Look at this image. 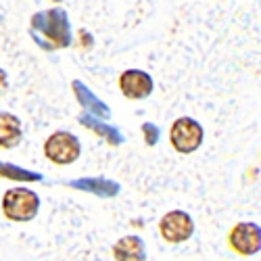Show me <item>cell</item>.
Returning <instances> with one entry per match:
<instances>
[{
	"mask_svg": "<svg viewBox=\"0 0 261 261\" xmlns=\"http://www.w3.org/2000/svg\"><path fill=\"white\" fill-rule=\"evenodd\" d=\"M30 25L36 32L34 38L38 44L44 48V40L48 50H61L67 48L71 44V25H69V17L61 7L48 9V11H40L32 15Z\"/></svg>",
	"mask_w": 261,
	"mask_h": 261,
	"instance_id": "1",
	"label": "cell"
},
{
	"mask_svg": "<svg viewBox=\"0 0 261 261\" xmlns=\"http://www.w3.org/2000/svg\"><path fill=\"white\" fill-rule=\"evenodd\" d=\"M38 211H40V197L30 188L15 186L3 194V215L9 222L28 224L36 220Z\"/></svg>",
	"mask_w": 261,
	"mask_h": 261,
	"instance_id": "2",
	"label": "cell"
},
{
	"mask_svg": "<svg viewBox=\"0 0 261 261\" xmlns=\"http://www.w3.org/2000/svg\"><path fill=\"white\" fill-rule=\"evenodd\" d=\"M205 140L203 125L192 117H178L169 127V144L180 155H192L201 148Z\"/></svg>",
	"mask_w": 261,
	"mask_h": 261,
	"instance_id": "3",
	"label": "cell"
},
{
	"mask_svg": "<svg viewBox=\"0 0 261 261\" xmlns=\"http://www.w3.org/2000/svg\"><path fill=\"white\" fill-rule=\"evenodd\" d=\"M82 155V142L67 129H57L44 142V157L55 165H71Z\"/></svg>",
	"mask_w": 261,
	"mask_h": 261,
	"instance_id": "4",
	"label": "cell"
},
{
	"mask_svg": "<svg viewBox=\"0 0 261 261\" xmlns=\"http://www.w3.org/2000/svg\"><path fill=\"white\" fill-rule=\"evenodd\" d=\"M159 234L169 245H182V243L190 241L192 234H194L192 215L182 211V209L167 211L159 220Z\"/></svg>",
	"mask_w": 261,
	"mask_h": 261,
	"instance_id": "5",
	"label": "cell"
},
{
	"mask_svg": "<svg viewBox=\"0 0 261 261\" xmlns=\"http://www.w3.org/2000/svg\"><path fill=\"white\" fill-rule=\"evenodd\" d=\"M228 247L241 257H253L261 251V228L255 222H238L228 232Z\"/></svg>",
	"mask_w": 261,
	"mask_h": 261,
	"instance_id": "6",
	"label": "cell"
},
{
	"mask_svg": "<svg viewBox=\"0 0 261 261\" xmlns=\"http://www.w3.org/2000/svg\"><path fill=\"white\" fill-rule=\"evenodd\" d=\"M117 86H119L121 94L129 100H144L155 90L153 77L142 69H125L123 73H119Z\"/></svg>",
	"mask_w": 261,
	"mask_h": 261,
	"instance_id": "7",
	"label": "cell"
},
{
	"mask_svg": "<svg viewBox=\"0 0 261 261\" xmlns=\"http://www.w3.org/2000/svg\"><path fill=\"white\" fill-rule=\"evenodd\" d=\"M71 86H73V94H75L77 102L86 109V113H88V115H94V117H98V119H105V121L111 119V109L107 107V102L98 100L96 94L88 88V86L82 84L80 80H75Z\"/></svg>",
	"mask_w": 261,
	"mask_h": 261,
	"instance_id": "8",
	"label": "cell"
},
{
	"mask_svg": "<svg viewBox=\"0 0 261 261\" xmlns=\"http://www.w3.org/2000/svg\"><path fill=\"white\" fill-rule=\"evenodd\" d=\"M113 259L115 261H146V247L144 241L136 234H127L113 245Z\"/></svg>",
	"mask_w": 261,
	"mask_h": 261,
	"instance_id": "9",
	"label": "cell"
},
{
	"mask_svg": "<svg viewBox=\"0 0 261 261\" xmlns=\"http://www.w3.org/2000/svg\"><path fill=\"white\" fill-rule=\"evenodd\" d=\"M21 138H23V127H21V119L15 113H0V148L11 150L15 148Z\"/></svg>",
	"mask_w": 261,
	"mask_h": 261,
	"instance_id": "10",
	"label": "cell"
},
{
	"mask_svg": "<svg viewBox=\"0 0 261 261\" xmlns=\"http://www.w3.org/2000/svg\"><path fill=\"white\" fill-rule=\"evenodd\" d=\"M69 186L75 190H82V192L96 194V197H102V199H111L115 194H119V190H121L117 182L107 180V178H80V180L69 182Z\"/></svg>",
	"mask_w": 261,
	"mask_h": 261,
	"instance_id": "11",
	"label": "cell"
},
{
	"mask_svg": "<svg viewBox=\"0 0 261 261\" xmlns=\"http://www.w3.org/2000/svg\"><path fill=\"white\" fill-rule=\"evenodd\" d=\"M80 123H82L84 127L92 129L96 136H100L102 140H107L109 144H113V146H117V144L123 142V136H121L119 129L113 127L111 123H107L105 119H98V117H94V115L86 113V115H80Z\"/></svg>",
	"mask_w": 261,
	"mask_h": 261,
	"instance_id": "12",
	"label": "cell"
},
{
	"mask_svg": "<svg viewBox=\"0 0 261 261\" xmlns=\"http://www.w3.org/2000/svg\"><path fill=\"white\" fill-rule=\"evenodd\" d=\"M0 178H7L13 182H40L42 176L36 171H30L25 167H17L13 163H5L0 161Z\"/></svg>",
	"mask_w": 261,
	"mask_h": 261,
	"instance_id": "13",
	"label": "cell"
},
{
	"mask_svg": "<svg viewBox=\"0 0 261 261\" xmlns=\"http://www.w3.org/2000/svg\"><path fill=\"white\" fill-rule=\"evenodd\" d=\"M159 127L153 125V123H142V136H144V142L148 146H155L159 142Z\"/></svg>",
	"mask_w": 261,
	"mask_h": 261,
	"instance_id": "14",
	"label": "cell"
},
{
	"mask_svg": "<svg viewBox=\"0 0 261 261\" xmlns=\"http://www.w3.org/2000/svg\"><path fill=\"white\" fill-rule=\"evenodd\" d=\"M80 48L82 50H92L94 46V40H92V34L90 32H86V30H80Z\"/></svg>",
	"mask_w": 261,
	"mask_h": 261,
	"instance_id": "15",
	"label": "cell"
},
{
	"mask_svg": "<svg viewBox=\"0 0 261 261\" xmlns=\"http://www.w3.org/2000/svg\"><path fill=\"white\" fill-rule=\"evenodd\" d=\"M9 88V80H7V73L5 69H0V94H5Z\"/></svg>",
	"mask_w": 261,
	"mask_h": 261,
	"instance_id": "16",
	"label": "cell"
},
{
	"mask_svg": "<svg viewBox=\"0 0 261 261\" xmlns=\"http://www.w3.org/2000/svg\"><path fill=\"white\" fill-rule=\"evenodd\" d=\"M50 3H55V5H61V3H65V0H50Z\"/></svg>",
	"mask_w": 261,
	"mask_h": 261,
	"instance_id": "17",
	"label": "cell"
},
{
	"mask_svg": "<svg viewBox=\"0 0 261 261\" xmlns=\"http://www.w3.org/2000/svg\"><path fill=\"white\" fill-rule=\"evenodd\" d=\"M0 23H3V15H0Z\"/></svg>",
	"mask_w": 261,
	"mask_h": 261,
	"instance_id": "18",
	"label": "cell"
}]
</instances>
